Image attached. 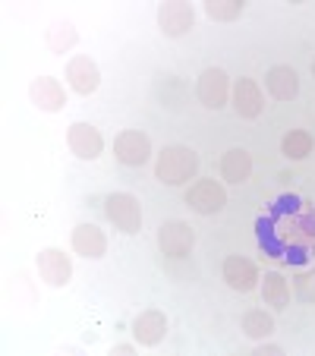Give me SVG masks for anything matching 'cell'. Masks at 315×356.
I'll list each match as a JSON object with an SVG mask.
<instances>
[{"label":"cell","mask_w":315,"mask_h":356,"mask_svg":"<svg viewBox=\"0 0 315 356\" xmlns=\"http://www.w3.org/2000/svg\"><path fill=\"white\" fill-rule=\"evenodd\" d=\"M221 277H224V284H227L230 290H236V293H252V290L259 287V281H261L255 262L252 259H246V256H227L224 259Z\"/></svg>","instance_id":"obj_12"},{"label":"cell","mask_w":315,"mask_h":356,"mask_svg":"<svg viewBox=\"0 0 315 356\" xmlns=\"http://www.w3.org/2000/svg\"><path fill=\"white\" fill-rule=\"evenodd\" d=\"M309 287H315V271H312V275H306V277H300V290H302V293H309Z\"/></svg>","instance_id":"obj_25"},{"label":"cell","mask_w":315,"mask_h":356,"mask_svg":"<svg viewBox=\"0 0 315 356\" xmlns=\"http://www.w3.org/2000/svg\"><path fill=\"white\" fill-rule=\"evenodd\" d=\"M218 170H221V180L224 183H234V186H240V183H246L249 177H252V155H249L246 148H227L221 155V164H218Z\"/></svg>","instance_id":"obj_17"},{"label":"cell","mask_w":315,"mask_h":356,"mask_svg":"<svg viewBox=\"0 0 315 356\" xmlns=\"http://www.w3.org/2000/svg\"><path fill=\"white\" fill-rule=\"evenodd\" d=\"M114 158L123 168H142L152 158V139L142 129H123L114 139Z\"/></svg>","instance_id":"obj_10"},{"label":"cell","mask_w":315,"mask_h":356,"mask_svg":"<svg viewBox=\"0 0 315 356\" xmlns=\"http://www.w3.org/2000/svg\"><path fill=\"white\" fill-rule=\"evenodd\" d=\"M240 328H243V334L252 337V341H268V337L275 334V318L265 309H249V312H243Z\"/></svg>","instance_id":"obj_19"},{"label":"cell","mask_w":315,"mask_h":356,"mask_svg":"<svg viewBox=\"0 0 315 356\" xmlns=\"http://www.w3.org/2000/svg\"><path fill=\"white\" fill-rule=\"evenodd\" d=\"M312 76H315V60H312Z\"/></svg>","instance_id":"obj_26"},{"label":"cell","mask_w":315,"mask_h":356,"mask_svg":"<svg viewBox=\"0 0 315 356\" xmlns=\"http://www.w3.org/2000/svg\"><path fill=\"white\" fill-rule=\"evenodd\" d=\"M29 101L45 114H60L67 108V88L54 76H35L29 82Z\"/></svg>","instance_id":"obj_11"},{"label":"cell","mask_w":315,"mask_h":356,"mask_svg":"<svg viewBox=\"0 0 315 356\" xmlns=\"http://www.w3.org/2000/svg\"><path fill=\"white\" fill-rule=\"evenodd\" d=\"M158 249L168 259H189L195 249V230L186 221H164L158 227Z\"/></svg>","instance_id":"obj_6"},{"label":"cell","mask_w":315,"mask_h":356,"mask_svg":"<svg viewBox=\"0 0 315 356\" xmlns=\"http://www.w3.org/2000/svg\"><path fill=\"white\" fill-rule=\"evenodd\" d=\"M230 92H234V82L221 67L202 70L195 79V98L205 111H221L224 104H230Z\"/></svg>","instance_id":"obj_4"},{"label":"cell","mask_w":315,"mask_h":356,"mask_svg":"<svg viewBox=\"0 0 315 356\" xmlns=\"http://www.w3.org/2000/svg\"><path fill=\"white\" fill-rule=\"evenodd\" d=\"M67 148L79 161H98L101 152H104V136H101V129L92 127V123L76 120V123H70V129H67Z\"/></svg>","instance_id":"obj_8"},{"label":"cell","mask_w":315,"mask_h":356,"mask_svg":"<svg viewBox=\"0 0 315 356\" xmlns=\"http://www.w3.org/2000/svg\"><path fill=\"white\" fill-rule=\"evenodd\" d=\"M35 268H38V277L47 287H67L70 277H73V259L57 246H45L35 256Z\"/></svg>","instance_id":"obj_5"},{"label":"cell","mask_w":315,"mask_h":356,"mask_svg":"<svg viewBox=\"0 0 315 356\" xmlns=\"http://www.w3.org/2000/svg\"><path fill=\"white\" fill-rule=\"evenodd\" d=\"M259 290H261L265 306H271V309L281 312L290 306V281L281 275V271H265V277L259 281Z\"/></svg>","instance_id":"obj_18"},{"label":"cell","mask_w":315,"mask_h":356,"mask_svg":"<svg viewBox=\"0 0 315 356\" xmlns=\"http://www.w3.org/2000/svg\"><path fill=\"white\" fill-rule=\"evenodd\" d=\"M133 337L139 347H158L168 337V316L161 309H142L133 318Z\"/></svg>","instance_id":"obj_14"},{"label":"cell","mask_w":315,"mask_h":356,"mask_svg":"<svg viewBox=\"0 0 315 356\" xmlns=\"http://www.w3.org/2000/svg\"><path fill=\"white\" fill-rule=\"evenodd\" d=\"M255 356H284V347H281V343L259 341V347H255Z\"/></svg>","instance_id":"obj_23"},{"label":"cell","mask_w":315,"mask_h":356,"mask_svg":"<svg viewBox=\"0 0 315 356\" xmlns=\"http://www.w3.org/2000/svg\"><path fill=\"white\" fill-rule=\"evenodd\" d=\"M199 174V155L189 145H164L154 158V180L161 186H186Z\"/></svg>","instance_id":"obj_1"},{"label":"cell","mask_w":315,"mask_h":356,"mask_svg":"<svg viewBox=\"0 0 315 356\" xmlns=\"http://www.w3.org/2000/svg\"><path fill=\"white\" fill-rule=\"evenodd\" d=\"M136 353V343H114L111 347V356H133Z\"/></svg>","instance_id":"obj_24"},{"label":"cell","mask_w":315,"mask_h":356,"mask_svg":"<svg viewBox=\"0 0 315 356\" xmlns=\"http://www.w3.org/2000/svg\"><path fill=\"white\" fill-rule=\"evenodd\" d=\"M67 82H70V88H73L76 95H82V98L95 95V92H98V86H101L98 63H95L92 57H86V54L70 57V63H67Z\"/></svg>","instance_id":"obj_13"},{"label":"cell","mask_w":315,"mask_h":356,"mask_svg":"<svg viewBox=\"0 0 315 356\" xmlns=\"http://www.w3.org/2000/svg\"><path fill=\"white\" fill-rule=\"evenodd\" d=\"M246 13V0H205V16L211 22H236Z\"/></svg>","instance_id":"obj_22"},{"label":"cell","mask_w":315,"mask_h":356,"mask_svg":"<svg viewBox=\"0 0 315 356\" xmlns=\"http://www.w3.org/2000/svg\"><path fill=\"white\" fill-rule=\"evenodd\" d=\"M183 202H186L189 211H195V215H202V218H211L227 209V189H224V183L215 180V177H202V180L189 183Z\"/></svg>","instance_id":"obj_2"},{"label":"cell","mask_w":315,"mask_h":356,"mask_svg":"<svg viewBox=\"0 0 315 356\" xmlns=\"http://www.w3.org/2000/svg\"><path fill=\"white\" fill-rule=\"evenodd\" d=\"M312 148H315V139L309 129H290L281 139V155L287 161H302V158L312 155Z\"/></svg>","instance_id":"obj_20"},{"label":"cell","mask_w":315,"mask_h":356,"mask_svg":"<svg viewBox=\"0 0 315 356\" xmlns=\"http://www.w3.org/2000/svg\"><path fill=\"white\" fill-rule=\"evenodd\" d=\"M104 218L120 234L136 236L142 230V202L133 193H111L104 195Z\"/></svg>","instance_id":"obj_3"},{"label":"cell","mask_w":315,"mask_h":356,"mask_svg":"<svg viewBox=\"0 0 315 356\" xmlns=\"http://www.w3.org/2000/svg\"><path fill=\"white\" fill-rule=\"evenodd\" d=\"M195 26V10L186 0H164L158 7V29L164 38H183Z\"/></svg>","instance_id":"obj_7"},{"label":"cell","mask_w":315,"mask_h":356,"mask_svg":"<svg viewBox=\"0 0 315 356\" xmlns=\"http://www.w3.org/2000/svg\"><path fill=\"white\" fill-rule=\"evenodd\" d=\"M70 243H73L76 256L92 259V262L108 256V236H104V230H101L98 224H76Z\"/></svg>","instance_id":"obj_15"},{"label":"cell","mask_w":315,"mask_h":356,"mask_svg":"<svg viewBox=\"0 0 315 356\" xmlns=\"http://www.w3.org/2000/svg\"><path fill=\"white\" fill-rule=\"evenodd\" d=\"M76 41H79V32L70 19H57L54 26L47 29V47H51V54H67L73 51Z\"/></svg>","instance_id":"obj_21"},{"label":"cell","mask_w":315,"mask_h":356,"mask_svg":"<svg viewBox=\"0 0 315 356\" xmlns=\"http://www.w3.org/2000/svg\"><path fill=\"white\" fill-rule=\"evenodd\" d=\"M265 88L275 101H293L300 95V73L290 63H275L265 73Z\"/></svg>","instance_id":"obj_16"},{"label":"cell","mask_w":315,"mask_h":356,"mask_svg":"<svg viewBox=\"0 0 315 356\" xmlns=\"http://www.w3.org/2000/svg\"><path fill=\"white\" fill-rule=\"evenodd\" d=\"M230 108L236 111L240 120H255V117H261V111H265V95H261V86L252 76H240V79L234 82Z\"/></svg>","instance_id":"obj_9"}]
</instances>
